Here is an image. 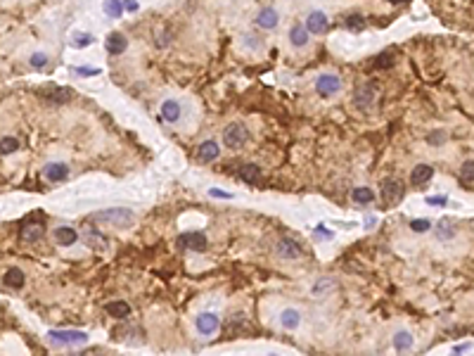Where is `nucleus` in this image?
<instances>
[{
  "mask_svg": "<svg viewBox=\"0 0 474 356\" xmlns=\"http://www.w3.org/2000/svg\"><path fill=\"white\" fill-rule=\"evenodd\" d=\"M135 214L131 209H104V212L93 214V221H104V223H111V226H131Z\"/></svg>",
  "mask_w": 474,
  "mask_h": 356,
  "instance_id": "1",
  "label": "nucleus"
},
{
  "mask_svg": "<svg viewBox=\"0 0 474 356\" xmlns=\"http://www.w3.org/2000/svg\"><path fill=\"white\" fill-rule=\"evenodd\" d=\"M48 337H50V342L60 344V347H74V344L88 342V335L83 330H50Z\"/></svg>",
  "mask_w": 474,
  "mask_h": 356,
  "instance_id": "2",
  "label": "nucleus"
},
{
  "mask_svg": "<svg viewBox=\"0 0 474 356\" xmlns=\"http://www.w3.org/2000/svg\"><path fill=\"white\" fill-rule=\"evenodd\" d=\"M247 140H249V131H247V126H242V123H230V126H226V131H223V143H226L228 147H233V150L244 147Z\"/></svg>",
  "mask_w": 474,
  "mask_h": 356,
  "instance_id": "3",
  "label": "nucleus"
},
{
  "mask_svg": "<svg viewBox=\"0 0 474 356\" xmlns=\"http://www.w3.org/2000/svg\"><path fill=\"white\" fill-rule=\"evenodd\" d=\"M403 183H401L399 178H386L384 183H382V197H384L386 205H399L401 197H403Z\"/></svg>",
  "mask_w": 474,
  "mask_h": 356,
  "instance_id": "4",
  "label": "nucleus"
},
{
  "mask_svg": "<svg viewBox=\"0 0 474 356\" xmlns=\"http://www.w3.org/2000/svg\"><path fill=\"white\" fill-rule=\"evenodd\" d=\"M81 233H83V240H86V245H88L90 249H95V252H104V249H107V238H104L93 223H83Z\"/></svg>",
  "mask_w": 474,
  "mask_h": 356,
  "instance_id": "5",
  "label": "nucleus"
},
{
  "mask_svg": "<svg viewBox=\"0 0 474 356\" xmlns=\"http://www.w3.org/2000/svg\"><path fill=\"white\" fill-rule=\"evenodd\" d=\"M316 88L323 97H332V95H337L339 90H342V79H339L337 74H323L316 81Z\"/></svg>",
  "mask_w": 474,
  "mask_h": 356,
  "instance_id": "6",
  "label": "nucleus"
},
{
  "mask_svg": "<svg viewBox=\"0 0 474 356\" xmlns=\"http://www.w3.org/2000/svg\"><path fill=\"white\" fill-rule=\"evenodd\" d=\"M375 95H377V86H375V83H363V86H358L356 93H353V103H356V107L368 110V107L375 103Z\"/></svg>",
  "mask_w": 474,
  "mask_h": 356,
  "instance_id": "7",
  "label": "nucleus"
},
{
  "mask_svg": "<svg viewBox=\"0 0 474 356\" xmlns=\"http://www.w3.org/2000/svg\"><path fill=\"white\" fill-rule=\"evenodd\" d=\"M180 249H194V252H204L206 249V235L204 233H183L178 238Z\"/></svg>",
  "mask_w": 474,
  "mask_h": 356,
  "instance_id": "8",
  "label": "nucleus"
},
{
  "mask_svg": "<svg viewBox=\"0 0 474 356\" xmlns=\"http://www.w3.org/2000/svg\"><path fill=\"white\" fill-rule=\"evenodd\" d=\"M43 233H45L43 223H38V221H24V226L19 231V238L24 242H38L43 238Z\"/></svg>",
  "mask_w": 474,
  "mask_h": 356,
  "instance_id": "9",
  "label": "nucleus"
},
{
  "mask_svg": "<svg viewBox=\"0 0 474 356\" xmlns=\"http://www.w3.org/2000/svg\"><path fill=\"white\" fill-rule=\"evenodd\" d=\"M275 252H277V257L280 259H287V261H292V259H299V254H301V247L296 245L294 240H280L277 242V247H275Z\"/></svg>",
  "mask_w": 474,
  "mask_h": 356,
  "instance_id": "10",
  "label": "nucleus"
},
{
  "mask_svg": "<svg viewBox=\"0 0 474 356\" xmlns=\"http://www.w3.org/2000/svg\"><path fill=\"white\" fill-rule=\"evenodd\" d=\"M43 176L48 178V181H52V183H60V181H64L69 176V169L62 162H52V164H48L43 169Z\"/></svg>",
  "mask_w": 474,
  "mask_h": 356,
  "instance_id": "11",
  "label": "nucleus"
},
{
  "mask_svg": "<svg viewBox=\"0 0 474 356\" xmlns=\"http://www.w3.org/2000/svg\"><path fill=\"white\" fill-rule=\"evenodd\" d=\"M306 31L325 34L327 31V17H325V12H311L309 19H306Z\"/></svg>",
  "mask_w": 474,
  "mask_h": 356,
  "instance_id": "12",
  "label": "nucleus"
},
{
  "mask_svg": "<svg viewBox=\"0 0 474 356\" xmlns=\"http://www.w3.org/2000/svg\"><path fill=\"white\" fill-rule=\"evenodd\" d=\"M432 176H434V169L429 164H417L415 169H412V173H410V183L412 185H425V183H429L432 181Z\"/></svg>",
  "mask_w": 474,
  "mask_h": 356,
  "instance_id": "13",
  "label": "nucleus"
},
{
  "mask_svg": "<svg viewBox=\"0 0 474 356\" xmlns=\"http://www.w3.org/2000/svg\"><path fill=\"white\" fill-rule=\"evenodd\" d=\"M126 38H124V34H109L107 36V41H104V48H107V53L109 55H121L126 50Z\"/></svg>",
  "mask_w": 474,
  "mask_h": 356,
  "instance_id": "14",
  "label": "nucleus"
},
{
  "mask_svg": "<svg viewBox=\"0 0 474 356\" xmlns=\"http://www.w3.org/2000/svg\"><path fill=\"white\" fill-rule=\"evenodd\" d=\"M237 176H240V181H244V183H259L261 181V169L256 164H242L240 169H237Z\"/></svg>",
  "mask_w": 474,
  "mask_h": 356,
  "instance_id": "15",
  "label": "nucleus"
},
{
  "mask_svg": "<svg viewBox=\"0 0 474 356\" xmlns=\"http://www.w3.org/2000/svg\"><path fill=\"white\" fill-rule=\"evenodd\" d=\"M218 143L216 140H206V143L200 145V150H197V159L200 162H213V159L218 157Z\"/></svg>",
  "mask_w": 474,
  "mask_h": 356,
  "instance_id": "16",
  "label": "nucleus"
},
{
  "mask_svg": "<svg viewBox=\"0 0 474 356\" xmlns=\"http://www.w3.org/2000/svg\"><path fill=\"white\" fill-rule=\"evenodd\" d=\"M197 328H200L202 335H211L213 330H218V316L202 314L200 318H197Z\"/></svg>",
  "mask_w": 474,
  "mask_h": 356,
  "instance_id": "17",
  "label": "nucleus"
},
{
  "mask_svg": "<svg viewBox=\"0 0 474 356\" xmlns=\"http://www.w3.org/2000/svg\"><path fill=\"white\" fill-rule=\"evenodd\" d=\"M55 240L60 242L62 247H71L78 240V233H76L74 228H69V226H60L55 231Z\"/></svg>",
  "mask_w": 474,
  "mask_h": 356,
  "instance_id": "18",
  "label": "nucleus"
},
{
  "mask_svg": "<svg viewBox=\"0 0 474 356\" xmlns=\"http://www.w3.org/2000/svg\"><path fill=\"white\" fill-rule=\"evenodd\" d=\"M5 285L12 290H21L24 288V271L21 268H10L5 273Z\"/></svg>",
  "mask_w": 474,
  "mask_h": 356,
  "instance_id": "19",
  "label": "nucleus"
},
{
  "mask_svg": "<svg viewBox=\"0 0 474 356\" xmlns=\"http://www.w3.org/2000/svg\"><path fill=\"white\" fill-rule=\"evenodd\" d=\"M104 309H107V314L114 316V318H128V316H131V307H128L126 301H109Z\"/></svg>",
  "mask_w": 474,
  "mask_h": 356,
  "instance_id": "20",
  "label": "nucleus"
},
{
  "mask_svg": "<svg viewBox=\"0 0 474 356\" xmlns=\"http://www.w3.org/2000/svg\"><path fill=\"white\" fill-rule=\"evenodd\" d=\"M256 24L261 29H275V24H277V12H275V10H261L259 17H256Z\"/></svg>",
  "mask_w": 474,
  "mask_h": 356,
  "instance_id": "21",
  "label": "nucleus"
},
{
  "mask_svg": "<svg viewBox=\"0 0 474 356\" xmlns=\"http://www.w3.org/2000/svg\"><path fill=\"white\" fill-rule=\"evenodd\" d=\"M178 117H180V105L176 103V100H166V103L161 105V119H166V121H176Z\"/></svg>",
  "mask_w": 474,
  "mask_h": 356,
  "instance_id": "22",
  "label": "nucleus"
},
{
  "mask_svg": "<svg viewBox=\"0 0 474 356\" xmlns=\"http://www.w3.org/2000/svg\"><path fill=\"white\" fill-rule=\"evenodd\" d=\"M299 321H301V316H299V311H294V309H285L280 316L282 328H287V330H294L296 325H299Z\"/></svg>",
  "mask_w": 474,
  "mask_h": 356,
  "instance_id": "23",
  "label": "nucleus"
},
{
  "mask_svg": "<svg viewBox=\"0 0 474 356\" xmlns=\"http://www.w3.org/2000/svg\"><path fill=\"white\" fill-rule=\"evenodd\" d=\"M394 347L399 351H408L412 347V337H410V333H406V330H401V333H396L394 335Z\"/></svg>",
  "mask_w": 474,
  "mask_h": 356,
  "instance_id": "24",
  "label": "nucleus"
},
{
  "mask_svg": "<svg viewBox=\"0 0 474 356\" xmlns=\"http://www.w3.org/2000/svg\"><path fill=\"white\" fill-rule=\"evenodd\" d=\"M289 38H292V43H294L296 48H301V45H306V41H309V31H306V27H299V24H296V27L289 31Z\"/></svg>",
  "mask_w": 474,
  "mask_h": 356,
  "instance_id": "25",
  "label": "nucleus"
},
{
  "mask_svg": "<svg viewBox=\"0 0 474 356\" xmlns=\"http://www.w3.org/2000/svg\"><path fill=\"white\" fill-rule=\"evenodd\" d=\"M351 197H353V202H358V205H370L372 199H375V192H372L370 188H356V190L351 192Z\"/></svg>",
  "mask_w": 474,
  "mask_h": 356,
  "instance_id": "26",
  "label": "nucleus"
},
{
  "mask_svg": "<svg viewBox=\"0 0 474 356\" xmlns=\"http://www.w3.org/2000/svg\"><path fill=\"white\" fill-rule=\"evenodd\" d=\"M50 100L55 105H62V103H67L69 97H71V93H69L67 88H57V86H52V90H50Z\"/></svg>",
  "mask_w": 474,
  "mask_h": 356,
  "instance_id": "27",
  "label": "nucleus"
},
{
  "mask_svg": "<svg viewBox=\"0 0 474 356\" xmlns=\"http://www.w3.org/2000/svg\"><path fill=\"white\" fill-rule=\"evenodd\" d=\"M104 12L109 14V17H121V12H124L121 0H104Z\"/></svg>",
  "mask_w": 474,
  "mask_h": 356,
  "instance_id": "28",
  "label": "nucleus"
},
{
  "mask_svg": "<svg viewBox=\"0 0 474 356\" xmlns=\"http://www.w3.org/2000/svg\"><path fill=\"white\" fill-rule=\"evenodd\" d=\"M19 150V140L17 138H3L0 140V155H10V152Z\"/></svg>",
  "mask_w": 474,
  "mask_h": 356,
  "instance_id": "29",
  "label": "nucleus"
},
{
  "mask_svg": "<svg viewBox=\"0 0 474 356\" xmlns=\"http://www.w3.org/2000/svg\"><path fill=\"white\" fill-rule=\"evenodd\" d=\"M394 64V57L389 55V53H382V55L375 57V62H372V67L375 69H389Z\"/></svg>",
  "mask_w": 474,
  "mask_h": 356,
  "instance_id": "30",
  "label": "nucleus"
},
{
  "mask_svg": "<svg viewBox=\"0 0 474 356\" xmlns=\"http://www.w3.org/2000/svg\"><path fill=\"white\" fill-rule=\"evenodd\" d=\"M346 27L351 29V31H363L365 27V19L360 17V14H351L349 19H346Z\"/></svg>",
  "mask_w": 474,
  "mask_h": 356,
  "instance_id": "31",
  "label": "nucleus"
},
{
  "mask_svg": "<svg viewBox=\"0 0 474 356\" xmlns=\"http://www.w3.org/2000/svg\"><path fill=\"white\" fill-rule=\"evenodd\" d=\"M472 176H474V162L469 159V162H465V166H462V183L472 185Z\"/></svg>",
  "mask_w": 474,
  "mask_h": 356,
  "instance_id": "32",
  "label": "nucleus"
},
{
  "mask_svg": "<svg viewBox=\"0 0 474 356\" xmlns=\"http://www.w3.org/2000/svg\"><path fill=\"white\" fill-rule=\"evenodd\" d=\"M410 228L415 231V233H425V231H429V228H432V223H429L427 219H415L410 223Z\"/></svg>",
  "mask_w": 474,
  "mask_h": 356,
  "instance_id": "33",
  "label": "nucleus"
},
{
  "mask_svg": "<svg viewBox=\"0 0 474 356\" xmlns=\"http://www.w3.org/2000/svg\"><path fill=\"white\" fill-rule=\"evenodd\" d=\"M453 233H455V228L451 226V223H446V221H441V226H439V238H453Z\"/></svg>",
  "mask_w": 474,
  "mask_h": 356,
  "instance_id": "34",
  "label": "nucleus"
},
{
  "mask_svg": "<svg viewBox=\"0 0 474 356\" xmlns=\"http://www.w3.org/2000/svg\"><path fill=\"white\" fill-rule=\"evenodd\" d=\"M76 74L78 76H97L100 74V69H95V67H76Z\"/></svg>",
  "mask_w": 474,
  "mask_h": 356,
  "instance_id": "35",
  "label": "nucleus"
},
{
  "mask_svg": "<svg viewBox=\"0 0 474 356\" xmlns=\"http://www.w3.org/2000/svg\"><path fill=\"white\" fill-rule=\"evenodd\" d=\"M31 64H34V67H45V64H48V55H43V53H36V55L31 57Z\"/></svg>",
  "mask_w": 474,
  "mask_h": 356,
  "instance_id": "36",
  "label": "nucleus"
},
{
  "mask_svg": "<svg viewBox=\"0 0 474 356\" xmlns=\"http://www.w3.org/2000/svg\"><path fill=\"white\" fill-rule=\"evenodd\" d=\"M427 202H429V205H434V207H443L448 199L443 197V195H436V197H427Z\"/></svg>",
  "mask_w": 474,
  "mask_h": 356,
  "instance_id": "37",
  "label": "nucleus"
},
{
  "mask_svg": "<svg viewBox=\"0 0 474 356\" xmlns=\"http://www.w3.org/2000/svg\"><path fill=\"white\" fill-rule=\"evenodd\" d=\"M90 41H93V38H90L88 34H86V36H76V38H74V43H76V45H88Z\"/></svg>",
  "mask_w": 474,
  "mask_h": 356,
  "instance_id": "38",
  "label": "nucleus"
},
{
  "mask_svg": "<svg viewBox=\"0 0 474 356\" xmlns=\"http://www.w3.org/2000/svg\"><path fill=\"white\" fill-rule=\"evenodd\" d=\"M209 192H211V197H230V192H223V190H218V188H211V190H209Z\"/></svg>",
  "mask_w": 474,
  "mask_h": 356,
  "instance_id": "39",
  "label": "nucleus"
},
{
  "mask_svg": "<svg viewBox=\"0 0 474 356\" xmlns=\"http://www.w3.org/2000/svg\"><path fill=\"white\" fill-rule=\"evenodd\" d=\"M121 5H124V10H131V12H135V10H137V3H135V0H124Z\"/></svg>",
  "mask_w": 474,
  "mask_h": 356,
  "instance_id": "40",
  "label": "nucleus"
},
{
  "mask_svg": "<svg viewBox=\"0 0 474 356\" xmlns=\"http://www.w3.org/2000/svg\"><path fill=\"white\" fill-rule=\"evenodd\" d=\"M469 349H472V344H458V347H455V354H460V351H469Z\"/></svg>",
  "mask_w": 474,
  "mask_h": 356,
  "instance_id": "41",
  "label": "nucleus"
},
{
  "mask_svg": "<svg viewBox=\"0 0 474 356\" xmlns=\"http://www.w3.org/2000/svg\"><path fill=\"white\" fill-rule=\"evenodd\" d=\"M392 3H403V0H392Z\"/></svg>",
  "mask_w": 474,
  "mask_h": 356,
  "instance_id": "42",
  "label": "nucleus"
}]
</instances>
